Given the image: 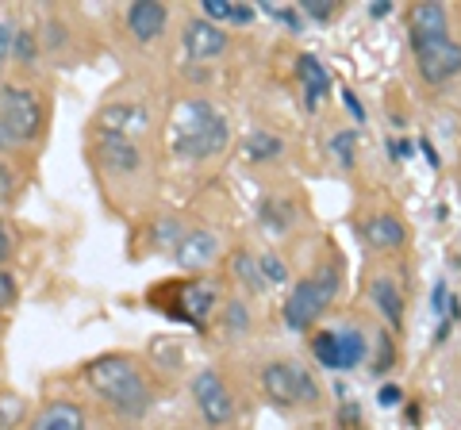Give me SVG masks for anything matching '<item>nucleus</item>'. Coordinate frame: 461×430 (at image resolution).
Masks as SVG:
<instances>
[{"mask_svg": "<svg viewBox=\"0 0 461 430\" xmlns=\"http://www.w3.org/2000/svg\"><path fill=\"white\" fill-rule=\"evenodd\" d=\"M85 381H89V389L100 399H108L127 419H139L150 408V384L142 377V369L135 365V357H127V354H104L96 362H89Z\"/></svg>", "mask_w": 461, "mask_h": 430, "instance_id": "f257e3e1", "label": "nucleus"}, {"mask_svg": "<svg viewBox=\"0 0 461 430\" xmlns=\"http://www.w3.org/2000/svg\"><path fill=\"white\" fill-rule=\"evenodd\" d=\"M169 147L177 157H189V162L220 154L227 147V120L200 96L181 100L169 116Z\"/></svg>", "mask_w": 461, "mask_h": 430, "instance_id": "f03ea898", "label": "nucleus"}, {"mask_svg": "<svg viewBox=\"0 0 461 430\" xmlns=\"http://www.w3.org/2000/svg\"><path fill=\"white\" fill-rule=\"evenodd\" d=\"M335 292H339V269L335 265L315 269L312 277L296 281V289L288 292V300H285V323L293 327V331H312V323L330 308Z\"/></svg>", "mask_w": 461, "mask_h": 430, "instance_id": "7ed1b4c3", "label": "nucleus"}, {"mask_svg": "<svg viewBox=\"0 0 461 430\" xmlns=\"http://www.w3.org/2000/svg\"><path fill=\"white\" fill-rule=\"evenodd\" d=\"M0 127L8 131V139L23 147V142H35L42 135V104L32 89H16V85H5L0 89Z\"/></svg>", "mask_w": 461, "mask_h": 430, "instance_id": "20e7f679", "label": "nucleus"}, {"mask_svg": "<svg viewBox=\"0 0 461 430\" xmlns=\"http://www.w3.org/2000/svg\"><path fill=\"white\" fill-rule=\"evenodd\" d=\"M262 389H266V396L273 399V404H281V408L315 404V396H320L312 377L293 362H269L262 369Z\"/></svg>", "mask_w": 461, "mask_h": 430, "instance_id": "39448f33", "label": "nucleus"}, {"mask_svg": "<svg viewBox=\"0 0 461 430\" xmlns=\"http://www.w3.org/2000/svg\"><path fill=\"white\" fill-rule=\"evenodd\" d=\"M415 62H420V77L427 85H446L461 74V42L454 39H430V42H411Z\"/></svg>", "mask_w": 461, "mask_h": 430, "instance_id": "423d86ee", "label": "nucleus"}, {"mask_svg": "<svg viewBox=\"0 0 461 430\" xmlns=\"http://www.w3.org/2000/svg\"><path fill=\"white\" fill-rule=\"evenodd\" d=\"M193 399H196L200 415H204V423H212V426H227L235 419V396H230V389L215 369H200L193 377Z\"/></svg>", "mask_w": 461, "mask_h": 430, "instance_id": "0eeeda50", "label": "nucleus"}, {"mask_svg": "<svg viewBox=\"0 0 461 430\" xmlns=\"http://www.w3.org/2000/svg\"><path fill=\"white\" fill-rule=\"evenodd\" d=\"M147 123H150V112L139 104H108L96 116L100 135H112V139H131L135 131H147Z\"/></svg>", "mask_w": 461, "mask_h": 430, "instance_id": "6e6552de", "label": "nucleus"}, {"mask_svg": "<svg viewBox=\"0 0 461 430\" xmlns=\"http://www.w3.org/2000/svg\"><path fill=\"white\" fill-rule=\"evenodd\" d=\"M185 50H189L193 58H215V54L227 50V31L220 23L189 20L185 23Z\"/></svg>", "mask_w": 461, "mask_h": 430, "instance_id": "1a4fd4ad", "label": "nucleus"}, {"mask_svg": "<svg viewBox=\"0 0 461 430\" xmlns=\"http://www.w3.org/2000/svg\"><path fill=\"white\" fill-rule=\"evenodd\" d=\"M411 42H430V39H450V16H446V4L438 0H427V4L411 8Z\"/></svg>", "mask_w": 461, "mask_h": 430, "instance_id": "9d476101", "label": "nucleus"}, {"mask_svg": "<svg viewBox=\"0 0 461 430\" xmlns=\"http://www.w3.org/2000/svg\"><path fill=\"white\" fill-rule=\"evenodd\" d=\"M215 257H220V238L212 231H189L177 242V265L181 269H208Z\"/></svg>", "mask_w": 461, "mask_h": 430, "instance_id": "9b49d317", "label": "nucleus"}, {"mask_svg": "<svg viewBox=\"0 0 461 430\" xmlns=\"http://www.w3.org/2000/svg\"><path fill=\"white\" fill-rule=\"evenodd\" d=\"M296 77H300V85H304V104H308V112H315L330 96V74H327V66L315 58V54H300V58H296Z\"/></svg>", "mask_w": 461, "mask_h": 430, "instance_id": "f8f14e48", "label": "nucleus"}, {"mask_svg": "<svg viewBox=\"0 0 461 430\" xmlns=\"http://www.w3.org/2000/svg\"><path fill=\"white\" fill-rule=\"evenodd\" d=\"M166 20H169V12L158 0H139V4L127 8V27H131V35L139 42H154L166 31Z\"/></svg>", "mask_w": 461, "mask_h": 430, "instance_id": "ddd939ff", "label": "nucleus"}, {"mask_svg": "<svg viewBox=\"0 0 461 430\" xmlns=\"http://www.w3.org/2000/svg\"><path fill=\"white\" fill-rule=\"evenodd\" d=\"M362 235H366V242L373 250H400L403 242H408V227H403L396 215L381 211V215H369V219L362 223Z\"/></svg>", "mask_w": 461, "mask_h": 430, "instance_id": "4468645a", "label": "nucleus"}, {"mask_svg": "<svg viewBox=\"0 0 461 430\" xmlns=\"http://www.w3.org/2000/svg\"><path fill=\"white\" fill-rule=\"evenodd\" d=\"M100 166L112 169V174H135L142 166V154L135 150L131 139H112V135H100V147H96Z\"/></svg>", "mask_w": 461, "mask_h": 430, "instance_id": "2eb2a0df", "label": "nucleus"}, {"mask_svg": "<svg viewBox=\"0 0 461 430\" xmlns=\"http://www.w3.org/2000/svg\"><path fill=\"white\" fill-rule=\"evenodd\" d=\"M27 430H85V411L77 404H69V399H50V404L27 423Z\"/></svg>", "mask_w": 461, "mask_h": 430, "instance_id": "dca6fc26", "label": "nucleus"}, {"mask_svg": "<svg viewBox=\"0 0 461 430\" xmlns=\"http://www.w3.org/2000/svg\"><path fill=\"white\" fill-rule=\"evenodd\" d=\"M369 296H373V304L381 308V315L388 319V327L393 331H400L403 327V296H400V289H396V281L393 277H377L369 284Z\"/></svg>", "mask_w": 461, "mask_h": 430, "instance_id": "f3484780", "label": "nucleus"}, {"mask_svg": "<svg viewBox=\"0 0 461 430\" xmlns=\"http://www.w3.org/2000/svg\"><path fill=\"white\" fill-rule=\"evenodd\" d=\"M335 342H339V369H354V365L366 362L369 342L357 327H342V331H335Z\"/></svg>", "mask_w": 461, "mask_h": 430, "instance_id": "a211bd4d", "label": "nucleus"}, {"mask_svg": "<svg viewBox=\"0 0 461 430\" xmlns=\"http://www.w3.org/2000/svg\"><path fill=\"white\" fill-rule=\"evenodd\" d=\"M285 154V142L269 131H250L247 142H242V157L247 162H273V157Z\"/></svg>", "mask_w": 461, "mask_h": 430, "instance_id": "6ab92c4d", "label": "nucleus"}, {"mask_svg": "<svg viewBox=\"0 0 461 430\" xmlns=\"http://www.w3.org/2000/svg\"><path fill=\"white\" fill-rule=\"evenodd\" d=\"M200 8H204V20L208 23H250L254 20V8H242V4H230V0H200Z\"/></svg>", "mask_w": 461, "mask_h": 430, "instance_id": "aec40b11", "label": "nucleus"}, {"mask_svg": "<svg viewBox=\"0 0 461 430\" xmlns=\"http://www.w3.org/2000/svg\"><path fill=\"white\" fill-rule=\"evenodd\" d=\"M230 269H235V277L247 284L250 292H266V289H269L266 277H262V265H258V257H254L250 250H239L235 262H230Z\"/></svg>", "mask_w": 461, "mask_h": 430, "instance_id": "412c9836", "label": "nucleus"}, {"mask_svg": "<svg viewBox=\"0 0 461 430\" xmlns=\"http://www.w3.org/2000/svg\"><path fill=\"white\" fill-rule=\"evenodd\" d=\"M312 354L315 362L323 369H339V342H335V331H320L312 338Z\"/></svg>", "mask_w": 461, "mask_h": 430, "instance_id": "4be33fe9", "label": "nucleus"}, {"mask_svg": "<svg viewBox=\"0 0 461 430\" xmlns=\"http://www.w3.org/2000/svg\"><path fill=\"white\" fill-rule=\"evenodd\" d=\"M330 150L339 154L342 166H354V154H357V131H339L330 139Z\"/></svg>", "mask_w": 461, "mask_h": 430, "instance_id": "5701e85b", "label": "nucleus"}, {"mask_svg": "<svg viewBox=\"0 0 461 430\" xmlns=\"http://www.w3.org/2000/svg\"><path fill=\"white\" fill-rule=\"evenodd\" d=\"M258 265H262L266 284H285V281H288V269H285L273 254H262V257H258Z\"/></svg>", "mask_w": 461, "mask_h": 430, "instance_id": "b1692460", "label": "nucleus"}, {"mask_svg": "<svg viewBox=\"0 0 461 430\" xmlns=\"http://www.w3.org/2000/svg\"><path fill=\"white\" fill-rule=\"evenodd\" d=\"M12 196H16V169L0 157V204H8Z\"/></svg>", "mask_w": 461, "mask_h": 430, "instance_id": "393cba45", "label": "nucleus"}, {"mask_svg": "<svg viewBox=\"0 0 461 430\" xmlns=\"http://www.w3.org/2000/svg\"><path fill=\"white\" fill-rule=\"evenodd\" d=\"M262 215L269 219V227H277L281 231V227H288V219H293V204H266Z\"/></svg>", "mask_w": 461, "mask_h": 430, "instance_id": "a878e982", "label": "nucleus"}, {"mask_svg": "<svg viewBox=\"0 0 461 430\" xmlns=\"http://www.w3.org/2000/svg\"><path fill=\"white\" fill-rule=\"evenodd\" d=\"M300 8H304L312 20H330L335 16V4H330V0H300Z\"/></svg>", "mask_w": 461, "mask_h": 430, "instance_id": "bb28decb", "label": "nucleus"}, {"mask_svg": "<svg viewBox=\"0 0 461 430\" xmlns=\"http://www.w3.org/2000/svg\"><path fill=\"white\" fill-rule=\"evenodd\" d=\"M393 362H396V346H393V338H388V335H381L377 338V372H384Z\"/></svg>", "mask_w": 461, "mask_h": 430, "instance_id": "cd10ccee", "label": "nucleus"}, {"mask_svg": "<svg viewBox=\"0 0 461 430\" xmlns=\"http://www.w3.org/2000/svg\"><path fill=\"white\" fill-rule=\"evenodd\" d=\"M16 277L12 273H5V269H0V308H8V304H16Z\"/></svg>", "mask_w": 461, "mask_h": 430, "instance_id": "c85d7f7f", "label": "nucleus"}, {"mask_svg": "<svg viewBox=\"0 0 461 430\" xmlns=\"http://www.w3.org/2000/svg\"><path fill=\"white\" fill-rule=\"evenodd\" d=\"M12 54H20L23 62H32L35 58V39L27 35V31H20L16 39H12Z\"/></svg>", "mask_w": 461, "mask_h": 430, "instance_id": "c756f323", "label": "nucleus"}, {"mask_svg": "<svg viewBox=\"0 0 461 430\" xmlns=\"http://www.w3.org/2000/svg\"><path fill=\"white\" fill-rule=\"evenodd\" d=\"M177 231H181V223H177V219H162V223H158V242H166V238H169V246L177 250V242H181Z\"/></svg>", "mask_w": 461, "mask_h": 430, "instance_id": "7c9ffc66", "label": "nucleus"}, {"mask_svg": "<svg viewBox=\"0 0 461 430\" xmlns=\"http://www.w3.org/2000/svg\"><path fill=\"white\" fill-rule=\"evenodd\" d=\"M227 327H230V331H247V308H242V304H230V308H227Z\"/></svg>", "mask_w": 461, "mask_h": 430, "instance_id": "2f4dec72", "label": "nucleus"}, {"mask_svg": "<svg viewBox=\"0 0 461 430\" xmlns=\"http://www.w3.org/2000/svg\"><path fill=\"white\" fill-rule=\"evenodd\" d=\"M400 399H403L400 384H381V392H377V404H384V408H396Z\"/></svg>", "mask_w": 461, "mask_h": 430, "instance_id": "473e14b6", "label": "nucleus"}, {"mask_svg": "<svg viewBox=\"0 0 461 430\" xmlns=\"http://www.w3.org/2000/svg\"><path fill=\"white\" fill-rule=\"evenodd\" d=\"M8 58H12V31H8V23L0 20V69L8 66Z\"/></svg>", "mask_w": 461, "mask_h": 430, "instance_id": "72a5a7b5", "label": "nucleus"}, {"mask_svg": "<svg viewBox=\"0 0 461 430\" xmlns=\"http://www.w3.org/2000/svg\"><path fill=\"white\" fill-rule=\"evenodd\" d=\"M342 100H346V112H354V120L362 123L366 120V108H362V100L354 96V89H342Z\"/></svg>", "mask_w": 461, "mask_h": 430, "instance_id": "f704fd0d", "label": "nucleus"}, {"mask_svg": "<svg viewBox=\"0 0 461 430\" xmlns=\"http://www.w3.org/2000/svg\"><path fill=\"white\" fill-rule=\"evenodd\" d=\"M446 300H450V296H446V281H438L435 284V296H430V304H435L438 315H446Z\"/></svg>", "mask_w": 461, "mask_h": 430, "instance_id": "c9c22d12", "label": "nucleus"}, {"mask_svg": "<svg viewBox=\"0 0 461 430\" xmlns=\"http://www.w3.org/2000/svg\"><path fill=\"white\" fill-rule=\"evenodd\" d=\"M8 257H12V238H8L5 227H0V265H5Z\"/></svg>", "mask_w": 461, "mask_h": 430, "instance_id": "e433bc0d", "label": "nucleus"}, {"mask_svg": "<svg viewBox=\"0 0 461 430\" xmlns=\"http://www.w3.org/2000/svg\"><path fill=\"white\" fill-rule=\"evenodd\" d=\"M388 12H393V0H373V8H369V16H388Z\"/></svg>", "mask_w": 461, "mask_h": 430, "instance_id": "4c0bfd02", "label": "nucleus"}, {"mask_svg": "<svg viewBox=\"0 0 461 430\" xmlns=\"http://www.w3.org/2000/svg\"><path fill=\"white\" fill-rule=\"evenodd\" d=\"M393 154L396 157H408L411 154V142H393Z\"/></svg>", "mask_w": 461, "mask_h": 430, "instance_id": "58836bf2", "label": "nucleus"}, {"mask_svg": "<svg viewBox=\"0 0 461 430\" xmlns=\"http://www.w3.org/2000/svg\"><path fill=\"white\" fill-rule=\"evenodd\" d=\"M0 150H16V142L8 139V131H5V127H0Z\"/></svg>", "mask_w": 461, "mask_h": 430, "instance_id": "ea45409f", "label": "nucleus"}]
</instances>
